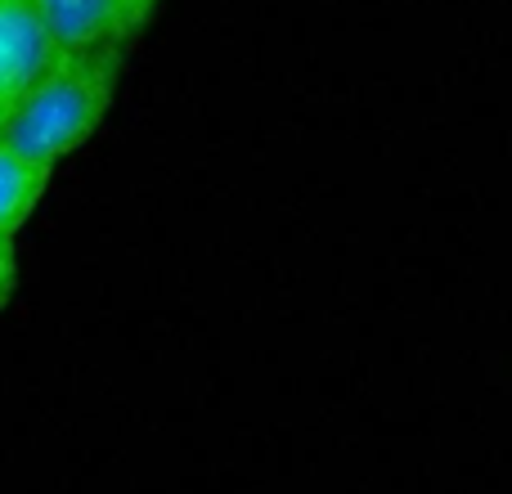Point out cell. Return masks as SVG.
Returning <instances> with one entry per match:
<instances>
[{
    "instance_id": "7",
    "label": "cell",
    "mask_w": 512,
    "mask_h": 494,
    "mask_svg": "<svg viewBox=\"0 0 512 494\" xmlns=\"http://www.w3.org/2000/svg\"><path fill=\"white\" fill-rule=\"evenodd\" d=\"M9 108H14V99H9L5 90H0V122H5V113H9Z\"/></svg>"
},
{
    "instance_id": "6",
    "label": "cell",
    "mask_w": 512,
    "mask_h": 494,
    "mask_svg": "<svg viewBox=\"0 0 512 494\" xmlns=\"http://www.w3.org/2000/svg\"><path fill=\"white\" fill-rule=\"evenodd\" d=\"M153 5H158V0H117V9H122V18H126V32L140 36L144 23H149V14H153Z\"/></svg>"
},
{
    "instance_id": "2",
    "label": "cell",
    "mask_w": 512,
    "mask_h": 494,
    "mask_svg": "<svg viewBox=\"0 0 512 494\" xmlns=\"http://www.w3.org/2000/svg\"><path fill=\"white\" fill-rule=\"evenodd\" d=\"M50 27L32 9V0H0V90L18 99L41 72L54 68L59 59Z\"/></svg>"
},
{
    "instance_id": "4",
    "label": "cell",
    "mask_w": 512,
    "mask_h": 494,
    "mask_svg": "<svg viewBox=\"0 0 512 494\" xmlns=\"http://www.w3.org/2000/svg\"><path fill=\"white\" fill-rule=\"evenodd\" d=\"M45 185H50V171L27 162L9 144H0V239H14L23 230L27 216L41 203Z\"/></svg>"
},
{
    "instance_id": "1",
    "label": "cell",
    "mask_w": 512,
    "mask_h": 494,
    "mask_svg": "<svg viewBox=\"0 0 512 494\" xmlns=\"http://www.w3.org/2000/svg\"><path fill=\"white\" fill-rule=\"evenodd\" d=\"M122 72V50L59 54L50 72L32 81L0 122V144L23 153L27 162L54 171L99 131Z\"/></svg>"
},
{
    "instance_id": "5",
    "label": "cell",
    "mask_w": 512,
    "mask_h": 494,
    "mask_svg": "<svg viewBox=\"0 0 512 494\" xmlns=\"http://www.w3.org/2000/svg\"><path fill=\"white\" fill-rule=\"evenodd\" d=\"M14 288H18V247L14 239H0V310L9 306Z\"/></svg>"
},
{
    "instance_id": "3",
    "label": "cell",
    "mask_w": 512,
    "mask_h": 494,
    "mask_svg": "<svg viewBox=\"0 0 512 494\" xmlns=\"http://www.w3.org/2000/svg\"><path fill=\"white\" fill-rule=\"evenodd\" d=\"M32 9L50 27L63 54L126 50V41H131L117 0H32Z\"/></svg>"
}]
</instances>
